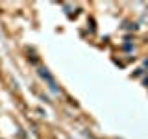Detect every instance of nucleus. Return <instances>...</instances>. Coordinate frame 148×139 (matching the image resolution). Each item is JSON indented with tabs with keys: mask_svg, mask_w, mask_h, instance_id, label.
Returning a JSON list of instances; mask_svg holds the SVG:
<instances>
[{
	"mask_svg": "<svg viewBox=\"0 0 148 139\" xmlns=\"http://www.w3.org/2000/svg\"><path fill=\"white\" fill-rule=\"evenodd\" d=\"M39 74H41V78H45V80H46V82H48V85H50V89H52V91H56V93H58V87H56V82H54V78H52V76H50V72H48V71H46V69H41V71H39Z\"/></svg>",
	"mask_w": 148,
	"mask_h": 139,
	"instance_id": "nucleus-1",
	"label": "nucleus"
}]
</instances>
